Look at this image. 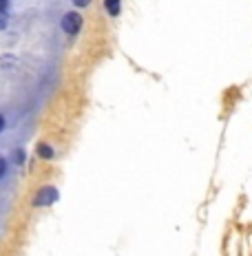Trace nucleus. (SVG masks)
Listing matches in <instances>:
<instances>
[{"instance_id":"obj_2","label":"nucleus","mask_w":252,"mask_h":256,"mask_svg":"<svg viewBox=\"0 0 252 256\" xmlns=\"http://www.w3.org/2000/svg\"><path fill=\"white\" fill-rule=\"evenodd\" d=\"M58 199H60V192H58L56 186H45V188H40L36 192L34 208H49V206L56 204Z\"/></svg>"},{"instance_id":"obj_11","label":"nucleus","mask_w":252,"mask_h":256,"mask_svg":"<svg viewBox=\"0 0 252 256\" xmlns=\"http://www.w3.org/2000/svg\"><path fill=\"white\" fill-rule=\"evenodd\" d=\"M3 130H5V117L0 115V132H3Z\"/></svg>"},{"instance_id":"obj_4","label":"nucleus","mask_w":252,"mask_h":256,"mask_svg":"<svg viewBox=\"0 0 252 256\" xmlns=\"http://www.w3.org/2000/svg\"><path fill=\"white\" fill-rule=\"evenodd\" d=\"M104 9L106 14H109V18H117L122 12V0H104Z\"/></svg>"},{"instance_id":"obj_3","label":"nucleus","mask_w":252,"mask_h":256,"mask_svg":"<svg viewBox=\"0 0 252 256\" xmlns=\"http://www.w3.org/2000/svg\"><path fill=\"white\" fill-rule=\"evenodd\" d=\"M36 154H38L40 159H45V162H51V159L56 157V150H53V146H51V144L40 142L38 146H36Z\"/></svg>"},{"instance_id":"obj_9","label":"nucleus","mask_w":252,"mask_h":256,"mask_svg":"<svg viewBox=\"0 0 252 256\" xmlns=\"http://www.w3.org/2000/svg\"><path fill=\"white\" fill-rule=\"evenodd\" d=\"M71 2H73V7L76 9H87L91 4V0H71Z\"/></svg>"},{"instance_id":"obj_10","label":"nucleus","mask_w":252,"mask_h":256,"mask_svg":"<svg viewBox=\"0 0 252 256\" xmlns=\"http://www.w3.org/2000/svg\"><path fill=\"white\" fill-rule=\"evenodd\" d=\"M9 2L12 0H0V12H9Z\"/></svg>"},{"instance_id":"obj_5","label":"nucleus","mask_w":252,"mask_h":256,"mask_svg":"<svg viewBox=\"0 0 252 256\" xmlns=\"http://www.w3.org/2000/svg\"><path fill=\"white\" fill-rule=\"evenodd\" d=\"M16 64H18V60H16L12 53H5V56H0V66H3V68H14Z\"/></svg>"},{"instance_id":"obj_7","label":"nucleus","mask_w":252,"mask_h":256,"mask_svg":"<svg viewBox=\"0 0 252 256\" xmlns=\"http://www.w3.org/2000/svg\"><path fill=\"white\" fill-rule=\"evenodd\" d=\"M7 168H9V162L5 157H0V179H5V174H7Z\"/></svg>"},{"instance_id":"obj_6","label":"nucleus","mask_w":252,"mask_h":256,"mask_svg":"<svg viewBox=\"0 0 252 256\" xmlns=\"http://www.w3.org/2000/svg\"><path fill=\"white\" fill-rule=\"evenodd\" d=\"M12 159H14V164H16V166H23V164L27 162V152L23 150V148H18V150H14Z\"/></svg>"},{"instance_id":"obj_1","label":"nucleus","mask_w":252,"mask_h":256,"mask_svg":"<svg viewBox=\"0 0 252 256\" xmlns=\"http://www.w3.org/2000/svg\"><path fill=\"white\" fill-rule=\"evenodd\" d=\"M82 24H84V18H82V14H78V12H67L60 20V29L69 38H76L80 31H82Z\"/></svg>"},{"instance_id":"obj_8","label":"nucleus","mask_w":252,"mask_h":256,"mask_svg":"<svg viewBox=\"0 0 252 256\" xmlns=\"http://www.w3.org/2000/svg\"><path fill=\"white\" fill-rule=\"evenodd\" d=\"M9 24V12H0V29H7Z\"/></svg>"}]
</instances>
